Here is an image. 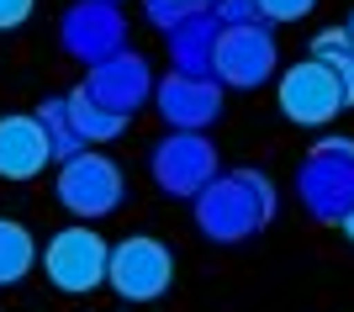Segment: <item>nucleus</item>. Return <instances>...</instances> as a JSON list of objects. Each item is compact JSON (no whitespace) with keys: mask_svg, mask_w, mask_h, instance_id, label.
Wrapping results in <instances>:
<instances>
[{"mask_svg":"<svg viewBox=\"0 0 354 312\" xmlns=\"http://www.w3.org/2000/svg\"><path fill=\"white\" fill-rule=\"evenodd\" d=\"M275 217V185L259 169H227L196 191V223L212 244H243Z\"/></svg>","mask_w":354,"mask_h":312,"instance_id":"obj_1","label":"nucleus"},{"mask_svg":"<svg viewBox=\"0 0 354 312\" xmlns=\"http://www.w3.org/2000/svg\"><path fill=\"white\" fill-rule=\"evenodd\" d=\"M296 191H301V207L317 223H344L354 207V143L349 138H323L296 169Z\"/></svg>","mask_w":354,"mask_h":312,"instance_id":"obj_2","label":"nucleus"},{"mask_svg":"<svg viewBox=\"0 0 354 312\" xmlns=\"http://www.w3.org/2000/svg\"><path fill=\"white\" fill-rule=\"evenodd\" d=\"M106 270H111V244L101 233H90V223L53 233L43 249V275L64 297H85L95 286H106Z\"/></svg>","mask_w":354,"mask_h":312,"instance_id":"obj_3","label":"nucleus"},{"mask_svg":"<svg viewBox=\"0 0 354 312\" xmlns=\"http://www.w3.org/2000/svg\"><path fill=\"white\" fill-rule=\"evenodd\" d=\"M122 191H127L122 169L95 149H80L74 159H64V169H59V201H64V212L80 217V223L111 217V212L122 207Z\"/></svg>","mask_w":354,"mask_h":312,"instance_id":"obj_4","label":"nucleus"},{"mask_svg":"<svg viewBox=\"0 0 354 312\" xmlns=\"http://www.w3.org/2000/svg\"><path fill=\"white\" fill-rule=\"evenodd\" d=\"M175 281V254L164 249L159 238L148 233H133L111 244V270H106V286L117 291L122 302H153L169 291Z\"/></svg>","mask_w":354,"mask_h":312,"instance_id":"obj_5","label":"nucleus"},{"mask_svg":"<svg viewBox=\"0 0 354 312\" xmlns=\"http://www.w3.org/2000/svg\"><path fill=\"white\" fill-rule=\"evenodd\" d=\"M275 37L265 21H238L217 32V53H212V75L233 90H254L275 75Z\"/></svg>","mask_w":354,"mask_h":312,"instance_id":"obj_6","label":"nucleus"},{"mask_svg":"<svg viewBox=\"0 0 354 312\" xmlns=\"http://www.w3.org/2000/svg\"><path fill=\"white\" fill-rule=\"evenodd\" d=\"M344 85H339V75L328 69L323 59H301V64H291L281 75V111H286V122H301V127H323V122H333L344 111Z\"/></svg>","mask_w":354,"mask_h":312,"instance_id":"obj_7","label":"nucleus"},{"mask_svg":"<svg viewBox=\"0 0 354 312\" xmlns=\"http://www.w3.org/2000/svg\"><path fill=\"white\" fill-rule=\"evenodd\" d=\"M212 175H217V149L196 127H175L153 149V180L164 196H196Z\"/></svg>","mask_w":354,"mask_h":312,"instance_id":"obj_8","label":"nucleus"},{"mask_svg":"<svg viewBox=\"0 0 354 312\" xmlns=\"http://www.w3.org/2000/svg\"><path fill=\"white\" fill-rule=\"evenodd\" d=\"M122 37H127V21H122L117 0H80L64 11V48L80 64H101L122 53Z\"/></svg>","mask_w":354,"mask_h":312,"instance_id":"obj_9","label":"nucleus"},{"mask_svg":"<svg viewBox=\"0 0 354 312\" xmlns=\"http://www.w3.org/2000/svg\"><path fill=\"white\" fill-rule=\"evenodd\" d=\"M153 95H159V111L169 117V127H207V122L222 117V80L217 75H185V69H175L169 80H159L153 85Z\"/></svg>","mask_w":354,"mask_h":312,"instance_id":"obj_10","label":"nucleus"},{"mask_svg":"<svg viewBox=\"0 0 354 312\" xmlns=\"http://www.w3.org/2000/svg\"><path fill=\"white\" fill-rule=\"evenodd\" d=\"M85 90L95 95V101H106L111 111H122V117H133L138 106L153 95V75H148V64H143V53H111V59H101V64H90V80H85Z\"/></svg>","mask_w":354,"mask_h":312,"instance_id":"obj_11","label":"nucleus"},{"mask_svg":"<svg viewBox=\"0 0 354 312\" xmlns=\"http://www.w3.org/2000/svg\"><path fill=\"white\" fill-rule=\"evenodd\" d=\"M53 159L43 117H0V180H37Z\"/></svg>","mask_w":354,"mask_h":312,"instance_id":"obj_12","label":"nucleus"},{"mask_svg":"<svg viewBox=\"0 0 354 312\" xmlns=\"http://www.w3.org/2000/svg\"><path fill=\"white\" fill-rule=\"evenodd\" d=\"M217 11H212V0L201 6V11H191L185 21H175V27L164 32L169 37V59H175V69H185V75H212V53H217Z\"/></svg>","mask_w":354,"mask_h":312,"instance_id":"obj_13","label":"nucleus"},{"mask_svg":"<svg viewBox=\"0 0 354 312\" xmlns=\"http://www.w3.org/2000/svg\"><path fill=\"white\" fill-rule=\"evenodd\" d=\"M69 111H74V127H80V138H85L90 149H95V143H111V138L127 127V117H122V111H111L106 101H95L85 85L69 95Z\"/></svg>","mask_w":354,"mask_h":312,"instance_id":"obj_14","label":"nucleus"},{"mask_svg":"<svg viewBox=\"0 0 354 312\" xmlns=\"http://www.w3.org/2000/svg\"><path fill=\"white\" fill-rule=\"evenodd\" d=\"M43 254H37V244H32V233L16 217H0V286H16L27 281V270L37 265Z\"/></svg>","mask_w":354,"mask_h":312,"instance_id":"obj_15","label":"nucleus"},{"mask_svg":"<svg viewBox=\"0 0 354 312\" xmlns=\"http://www.w3.org/2000/svg\"><path fill=\"white\" fill-rule=\"evenodd\" d=\"M312 59H323L344 85V101L354 106V32L349 27H328L312 37Z\"/></svg>","mask_w":354,"mask_h":312,"instance_id":"obj_16","label":"nucleus"},{"mask_svg":"<svg viewBox=\"0 0 354 312\" xmlns=\"http://www.w3.org/2000/svg\"><path fill=\"white\" fill-rule=\"evenodd\" d=\"M37 117H43V127H48V143H53V159H74L80 149H90L85 138H80V127H74V111H69V95L64 101H43L37 106Z\"/></svg>","mask_w":354,"mask_h":312,"instance_id":"obj_17","label":"nucleus"},{"mask_svg":"<svg viewBox=\"0 0 354 312\" xmlns=\"http://www.w3.org/2000/svg\"><path fill=\"white\" fill-rule=\"evenodd\" d=\"M201 6H207V0H143V16L148 21H153V27H175V21H185V16L191 11H201Z\"/></svg>","mask_w":354,"mask_h":312,"instance_id":"obj_18","label":"nucleus"},{"mask_svg":"<svg viewBox=\"0 0 354 312\" xmlns=\"http://www.w3.org/2000/svg\"><path fill=\"white\" fill-rule=\"evenodd\" d=\"M212 11H217L222 27H238V21H265V16H259V0H212Z\"/></svg>","mask_w":354,"mask_h":312,"instance_id":"obj_19","label":"nucleus"},{"mask_svg":"<svg viewBox=\"0 0 354 312\" xmlns=\"http://www.w3.org/2000/svg\"><path fill=\"white\" fill-rule=\"evenodd\" d=\"M312 6L317 0H259V16L265 21H301V16H312Z\"/></svg>","mask_w":354,"mask_h":312,"instance_id":"obj_20","label":"nucleus"},{"mask_svg":"<svg viewBox=\"0 0 354 312\" xmlns=\"http://www.w3.org/2000/svg\"><path fill=\"white\" fill-rule=\"evenodd\" d=\"M32 6H37V0H0V32H16L32 16Z\"/></svg>","mask_w":354,"mask_h":312,"instance_id":"obj_21","label":"nucleus"},{"mask_svg":"<svg viewBox=\"0 0 354 312\" xmlns=\"http://www.w3.org/2000/svg\"><path fill=\"white\" fill-rule=\"evenodd\" d=\"M339 228H344V238H349V244H354V207H349V217H344Z\"/></svg>","mask_w":354,"mask_h":312,"instance_id":"obj_22","label":"nucleus"},{"mask_svg":"<svg viewBox=\"0 0 354 312\" xmlns=\"http://www.w3.org/2000/svg\"><path fill=\"white\" fill-rule=\"evenodd\" d=\"M349 32H354V11H349Z\"/></svg>","mask_w":354,"mask_h":312,"instance_id":"obj_23","label":"nucleus"}]
</instances>
